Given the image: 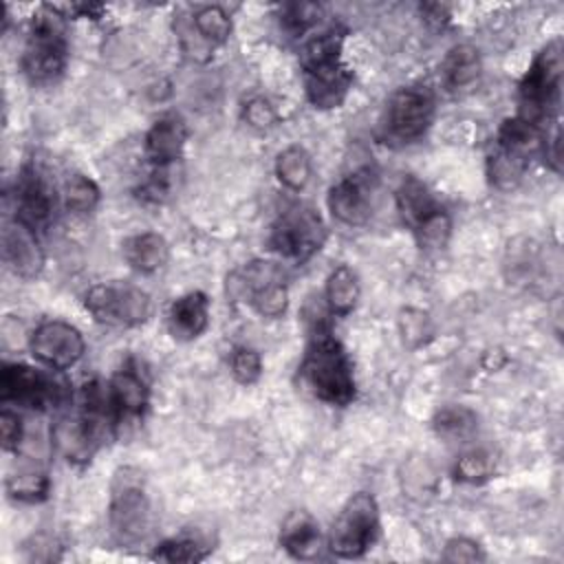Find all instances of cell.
Masks as SVG:
<instances>
[{"mask_svg":"<svg viewBox=\"0 0 564 564\" xmlns=\"http://www.w3.org/2000/svg\"><path fill=\"white\" fill-rule=\"evenodd\" d=\"M300 375L311 392L330 405H348L355 399V370L346 348L328 328H315L311 335Z\"/></svg>","mask_w":564,"mask_h":564,"instance_id":"cell-1","label":"cell"},{"mask_svg":"<svg viewBox=\"0 0 564 564\" xmlns=\"http://www.w3.org/2000/svg\"><path fill=\"white\" fill-rule=\"evenodd\" d=\"M560 88H562V53L560 42L546 44L529 70L524 73L518 88V115L533 128H542L553 119L560 106Z\"/></svg>","mask_w":564,"mask_h":564,"instance_id":"cell-2","label":"cell"},{"mask_svg":"<svg viewBox=\"0 0 564 564\" xmlns=\"http://www.w3.org/2000/svg\"><path fill=\"white\" fill-rule=\"evenodd\" d=\"M68 62L64 15L55 7H42L33 20L22 53V70L33 84L57 79Z\"/></svg>","mask_w":564,"mask_h":564,"instance_id":"cell-3","label":"cell"},{"mask_svg":"<svg viewBox=\"0 0 564 564\" xmlns=\"http://www.w3.org/2000/svg\"><path fill=\"white\" fill-rule=\"evenodd\" d=\"M108 522L117 542L126 546L143 542L150 533L152 509L139 471L130 467L117 471L112 480Z\"/></svg>","mask_w":564,"mask_h":564,"instance_id":"cell-4","label":"cell"},{"mask_svg":"<svg viewBox=\"0 0 564 564\" xmlns=\"http://www.w3.org/2000/svg\"><path fill=\"white\" fill-rule=\"evenodd\" d=\"M394 200L401 220L414 231L421 247H445L452 223L423 181H419L416 176H403L394 192Z\"/></svg>","mask_w":564,"mask_h":564,"instance_id":"cell-5","label":"cell"},{"mask_svg":"<svg viewBox=\"0 0 564 564\" xmlns=\"http://www.w3.org/2000/svg\"><path fill=\"white\" fill-rule=\"evenodd\" d=\"M377 533H379L377 500L368 491H357L346 500V505L337 513L330 527L328 549L333 555L344 560L361 557L375 544Z\"/></svg>","mask_w":564,"mask_h":564,"instance_id":"cell-6","label":"cell"},{"mask_svg":"<svg viewBox=\"0 0 564 564\" xmlns=\"http://www.w3.org/2000/svg\"><path fill=\"white\" fill-rule=\"evenodd\" d=\"M326 240L322 216L306 203L289 205L271 227L269 245L286 260L306 262Z\"/></svg>","mask_w":564,"mask_h":564,"instance_id":"cell-7","label":"cell"},{"mask_svg":"<svg viewBox=\"0 0 564 564\" xmlns=\"http://www.w3.org/2000/svg\"><path fill=\"white\" fill-rule=\"evenodd\" d=\"M86 311L108 326H139L150 317V295L128 282H99L86 291Z\"/></svg>","mask_w":564,"mask_h":564,"instance_id":"cell-8","label":"cell"},{"mask_svg":"<svg viewBox=\"0 0 564 564\" xmlns=\"http://www.w3.org/2000/svg\"><path fill=\"white\" fill-rule=\"evenodd\" d=\"M234 284L262 317H280L289 308V286L282 264L273 260H251L236 275Z\"/></svg>","mask_w":564,"mask_h":564,"instance_id":"cell-9","label":"cell"},{"mask_svg":"<svg viewBox=\"0 0 564 564\" xmlns=\"http://www.w3.org/2000/svg\"><path fill=\"white\" fill-rule=\"evenodd\" d=\"M112 423L110 416L82 408L75 414L59 416L51 430V438L68 463H88L99 449L106 427Z\"/></svg>","mask_w":564,"mask_h":564,"instance_id":"cell-10","label":"cell"},{"mask_svg":"<svg viewBox=\"0 0 564 564\" xmlns=\"http://www.w3.org/2000/svg\"><path fill=\"white\" fill-rule=\"evenodd\" d=\"M434 95L421 86L399 88L386 108V132L390 139L412 143L421 139L434 119Z\"/></svg>","mask_w":564,"mask_h":564,"instance_id":"cell-11","label":"cell"},{"mask_svg":"<svg viewBox=\"0 0 564 564\" xmlns=\"http://www.w3.org/2000/svg\"><path fill=\"white\" fill-rule=\"evenodd\" d=\"M0 394L4 403L29 410H48L62 401V383L44 370L26 364H4L0 375Z\"/></svg>","mask_w":564,"mask_h":564,"instance_id":"cell-12","label":"cell"},{"mask_svg":"<svg viewBox=\"0 0 564 564\" xmlns=\"http://www.w3.org/2000/svg\"><path fill=\"white\" fill-rule=\"evenodd\" d=\"M29 348L48 370H68L84 357L86 341L73 324L64 319H46L31 333Z\"/></svg>","mask_w":564,"mask_h":564,"instance_id":"cell-13","label":"cell"},{"mask_svg":"<svg viewBox=\"0 0 564 564\" xmlns=\"http://www.w3.org/2000/svg\"><path fill=\"white\" fill-rule=\"evenodd\" d=\"M302 70H304L306 97L315 108L341 106V101L346 99L350 84H352V73L341 62V57L304 64Z\"/></svg>","mask_w":564,"mask_h":564,"instance_id":"cell-14","label":"cell"},{"mask_svg":"<svg viewBox=\"0 0 564 564\" xmlns=\"http://www.w3.org/2000/svg\"><path fill=\"white\" fill-rule=\"evenodd\" d=\"M55 212V192L48 181L35 170L24 167L15 183V218L29 225L31 229H40L48 225Z\"/></svg>","mask_w":564,"mask_h":564,"instance_id":"cell-15","label":"cell"},{"mask_svg":"<svg viewBox=\"0 0 564 564\" xmlns=\"http://www.w3.org/2000/svg\"><path fill=\"white\" fill-rule=\"evenodd\" d=\"M328 212L335 220L348 227H359L368 223L372 212V189L366 174L355 172L350 176L339 178L326 196Z\"/></svg>","mask_w":564,"mask_h":564,"instance_id":"cell-16","label":"cell"},{"mask_svg":"<svg viewBox=\"0 0 564 564\" xmlns=\"http://www.w3.org/2000/svg\"><path fill=\"white\" fill-rule=\"evenodd\" d=\"M2 258L4 264L20 278H35L44 267V251L37 242L35 229L13 218L2 229Z\"/></svg>","mask_w":564,"mask_h":564,"instance_id":"cell-17","label":"cell"},{"mask_svg":"<svg viewBox=\"0 0 564 564\" xmlns=\"http://www.w3.org/2000/svg\"><path fill=\"white\" fill-rule=\"evenodd\" d=\"M185 141H187L185 121L176 115H165L156 119L152 128L145 132V141H143L145 159L156 167H165L183 154Z\"/></svg>","mask_w":564,"mask_h":564,"instance_id":"cell-18","label":"cell"},{"mask_svg":"<svg viewBox=\"0 0 564 564\" xmlns=\"http://www.w3.org/2000/svg\"><path fill=\"white\" fill-rule=\"evenodd\" d=\"M209 326V300L203 291H189L176 297L167 311V330L178 341L200 337Z\"/></svg>","mask_w":564,"mask_h":564,"instance_id":"cell-19","label":"cell"},{"mask_svg":"<svg viewBox=\"0 0 564 564\" xmlns=\"http://www.w3.org/2000/svg\"><path fill=\"white\" fill-rule=\"evenodd\" d=\"M108 397L117 421L123 416H141L150 401V388L134 368L126 366L108 381Z\"/></svg>","mask_w":564,"mask_h":564,"instance_id":"cell-20","label":"cell"},{"mask_svg":"<svg viewBox=\"0 0 564 564\" xmlns=\"http://www.w3.org/2000/svg\"><path fill=\"white\" fill-rule=\"evenodd\" d=\"M282 549L297 560H313L322 549V533L317 520L308 511H293L280 529Z\"/></svg>","mask_w":564,"mask_h":564,"instance_id":"cell-21","label":"cell"},{"mask_svg":"<svg viewBox=\"0 0 564 564\" xmlns=\"http://www.w3.org/2000/svg\"><path fill=\"white\" fill-rule=\"evenodd\" d=\"M123 260L134 269L137 273H154L159 271L167 258H170V247L167 240L156 234V231H141L123 240Z\"/></svg>","mask_w":564,"mask_h":564,"instance_id":"cell-22","label":"cell"},{"mask_svg":"<svg viewBox=\"0 0 564 564\" xmlns=\"http://www.w3.org/2000/svg\"><path fill=\"white\" fill-rule=\"evenodd\" d=\"M480 70L482 62L478 51L469 44H458L445 55L441 64V79L447 90H463L478 82Z\"/></svg>","mask_w":564,"mask_h":564,"instance_id":"cell-23","label":"cell"},{"mask_svg":"<svg viewBox=\"0 0 564 564\" xmlns=\"http://www.w3.org/2000/svg\"><path fill=\"white\" fill-rule=\"evenodd\" d=\"M359 278L348 264L335 267L324 286V297L333 315H348L359 300Z\"/></svg>","mask_w":564,"mask_h":564,"instance_id":"cell-24","label":"cell"},{"mask_svg":"<svg viewBox=\"0 0 564 564\" xmlns=\"http://www.w3.org/2000/svg\"><path fill=\"white\" fill-rule=\"evenodd\" d=\"M527 165H529V154L496 143L494 152L487 159V174L496 187L511 189L522 178Z\"/></svg>","mask_w":564,"mask_h":564,"instance_id":"cell-25","label":"cell"},{"mask_svg":"<svg viewBox=\"0 0 564 564\" xmlns=\"http://www.w3.org/2000/svg\"><path fill=\"white\" fill-rule=\"evenodd\" d=\"M311 172L313 163L302 145H289L275 159V176L286 189H304L306 183L311 181Z\"/></svg>","mask_w":564,"mask_h":564,"instance_id":"cell-26","label":"cell"},{"mask_svg":"<svg viewBox=\"0 0 564 564\" xmlns=\"http://www.w3.org/2000/svg\"><path fill=\"white\" fill-rule=\"evenodd\" d=\"M432 425L445 441H465L476 432L478 416L465 405H447L436 412Z\"/></svg>","mask_w":564,"mask_h":564,"instance_id":"cell-27","label":"cell"},{"mask_svg":"<svg viewBox=\"0 0 564 564\" xmlns=\"http://www.w3.org/2000/svg\"><path fill=\"white\" fill-rule=\"evenodd\" d=\"M4 487L13 500L40 502L48 496L51 480H48L46 471L35 469V467H24V469H18L15 474H11L4 482Z\"/></svg>","mask_w":564,"mask_h":564,"instance_id":"cell-28","label":"cell"},{"mask_svg":"<svg viewBox=\"0 0 564 564\" xmlns=\"http://www.w3.org/2000/svg\"><path fill=\"white\" fill-rule=\"evenodd\" d=\"M194 29L209 44H225L231 35V18L218 4H205L194 11Z\"/></svg>","mask_w":564,"mask_h":564,"instance_id":"cell-29","label":"cell"},{"mask_svg":"<svg viewBox=\"0 0 564 564\" xmlns=\"http://www.w3.org/2000/svg\"><path fill=\"white\" fill-rule=\"evenodd\" d=\"M99 198H101V192L90 176L82 172L68 174L64 183V203L70 212L90 214L99 205Z\"/></svg>","mask_w":564,"mask_h":564,"instance_id":"cell-30","label":"cell"},{"mask_svg":"<svg viewBox=\"0 0 564 564\" xmlns=\"http://www.w3.org/2000/svg\"><path fill=\"white\" fill-rule=\"evenodd\" d=\"M494 474V458L489 452L485 449H471L458 456L456 465H454V476L460 482L467 485H476L487 480Z\"/></svg>","mask_w":564,"mask_h":564,"instance_id":"cell-31","label":"cell"},{"mask_svg":"<svg viewBox=\"0 0 564 564\" xmlns=\"http://www.w3.org/2000/svg\"><path fill=\"white\" fill-rule=\"evenodd\" d=\"M152 557L161 562H200L207 557V551L194 538H172L161 542L154 549Z\"/></svg>","mask_w":564,"mask_h":564,"instance_id":"cell-32","label":"cell"},{"mask_svg":"<svg viewBox=\"0 0 564 564\" xmlns=\"http://www.w3.org/2000/svg\"><path fill=\"white\" fill-rule=\"evenodd\" d=\"M229 366H231V375L242 386L256 383L260 379V375H262V357H260L258 350H253L249 346L234 348Z\"/></svg>","mask_w":564,"mask_h":564,"instance_id":"cell-33","label":"cell"},{"mask_svg":"<svg viewBox=\"0 0 564 564\" xmlns=\"http://www.w3.org/2000/svg\"><path fill=\"white\" fill-rule=\"evenodd\" d=\"M399 330H401L403 341L408 346L416 348L432 335V322H430L427 313H423L419 308H405L399 315Z\"/></svg>","mask_w":564,"mask_h":564,"instance_id":"cell-34","label":"cell"},{"mask_svg":"<svg viewBox=\"0 0 564 564\" xmlns=\"http://www.w3.org/2000/svg\"><path fill=\"white\" fill-rule=\"evenodd\" d=\"M242 119L253 130H269L278 121V112L267 97H251L242 106Z\"/></svg>","mask_w":564,"mask_h":564,"instance_id":"cell-35","label":"cell"},{"mask_svg":"<svg viewBox=\"0 0 564 564\" xmlns=\"http://www.w3.org/2000/svg\"><path fill=\"white\" fill-rule=\"evenodd\" d=\"M319 11L317 4H289L282 11V22L291 33H304L319 20Z\"/></svg>","mask_w":564,"mask_h":564,"instance_id":"cell-36","label":"cell"},{"mask_svg":"<svg viewBox=\"0 0 564 564\" xmlns=\"http://www.w3.org/2000/svg\"><path fill=\"white\" fill-rule=\"evenodd\" d=\"M443 560L445 562H480L485 560V553L480 551V544L469 538H452L445 544Z\"/></svg>","mask_w":564,"mask_h":564,"instance_id":"cell-37","label":"cell"},{"mask_svg":"<svg viewBox=\"0 0 564 564\" xmlns=\"http://www.w3.org/2000/svg\"><path fill=\"white\" fill-rule=\"evenodd\" d=\"M0 434H2V447L4 452H13L20 447L22 436H24V427H22V419L18 412L4 408L0 414Z\"/></svg>","mask_w":564,"mask_h":564,"instance_id":"cell-38","label":"cell"}]
</instances>
